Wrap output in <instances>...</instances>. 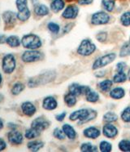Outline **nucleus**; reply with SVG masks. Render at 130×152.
I'll return each mask as SVG.
<instances>
[{
    "label": "nucleus",
    "mask_w": 130,
    "mask_h": 152,
    "mask_svg": "<svg viewBox=\"0 0 130 152\" xmlns=\"http://www.w3.org/2000/svg\"><path fill=\"white\" fill-rule=\"evenodd\" d=\"M111 144L109 142L103 141L100 143V151L103 152H109L111 151Z\"/></svg>",
    "instance_id": "39"
},
{
    "label": "nucleus",
    "mask_w": 130,
    "mask_h": 152,
    "mask_svg": "<svg viewBox=\"0 0 130 152\" xmlns=\"http://www.w3.org/2000/svg\"><path fill=\"white\" fill-rule=\"evenodd\" d=\"M115 59H116V54L115 53H109V54H107V55H104V56L98 58L94 61L92 68H93V69H97L98 68H102L103 66H107L110 62H112Z\"/></svg>",
    "instance_id": "6"
},
{
    "label": "nucleus",
    "mask_w": 130,
    "mask_h": 152,
    "mask_svg": "<svg viewBox=\"0 0 130 152\" xmlns=\"http://www.w3.org/2000/svg\"><path fill=\"white\" fill-rule=\"evenodd\" d=\"M92 2H93V0H79V4L88 5V4H90Z\"/></svg>",
    "instance_id": "46"
},
{
    "label": "nucleus",
    "mask_w": 130,
    "mask_h": 152,
    "mask_svg": "<svg viewBox=\"0 0 130 152\" xmlns=\"http://www.w3.org/2000/svg\"><path fill=\"white\" fill-rule=\"evenodd\" d=\"M64 102L69 107H72V106H75L76 103H77V97H76V95H74V94H72V93H71L66 94L64 96Z\"/></svg>",
    "instance_id": "26"
},
{
    "label": "nucleus",
    "mask_w": 130,
    "mask_h": 152,
    "mask_svg": "<svg viewBox=\"0 0 130 152\" xmlns=\"http://www.w3.org/2000/svg\"><path fill=\"white\" fill-rule=\"evenodd\" d=\"M65 116H66V113L63 112L61 114H58V115L55 116V119H56L57 121H63L64 119Z\"/></svg>",
    "instance_id": "45"
},
{
    "label": "nucleus",
    "mask_w": 130,
    "mask_h": 152,
    "mask_svg": "<svg viewBox=\"0 0 130 152\" xmlns=\"http://www.w3.org/2000/svg\"><path fill=\"white\" fill-rule=\"evenodd\" d=\"M84 137H86L88 138L95 139L100 136V131H99V129H98L97 128L90 127V128H88V129H84Z\"/></svg>",
    "instance_id": "17"
},
{
    "label": "nucleus",
    "mask_w": 130,
    "mask_h": 152,
    "mask_svg": "<svg viewBox=\"0 0 130 152\" xmlns=\"http://www.w3.org/2000/svg\"><path fill=\"white\" fill-rule=\"evenodd\" d=\"M16 67V60L13 54H6L2 60V69L6 75H10L15 71Z\"/></svg>",
    "instance_id": "3"
},
{
    "label": "nucleus",
    "mask_w": 130,
    "mask_h": 152,
    "mask_svg": "<svg viewBox=\"0 0 130 152\" xmlns=\"http://www.w3.org/2000/svg\"><path fill=\"white\" fill-rule=\"evenodd\" d=\"M103 132V134L105 137H109V138H113V137H115L117 135L118 130H117V129L115 126L108 124H106V125L104 126Z\"/></svg>",
    "instance_id": "16"
},
{
    "label": "nucleus",
    "mask_w": 130,
    "mask_h": 152,
    "mask_svg": "<svg viewBox=\"0 0 130 152\" xmlns=\"http://www.w3.org/2000/svg\"><path fill=\"white\" fill-rule=\"evenodd\" d=\"M117 119H118V116H117L115 113L112 112L106 113L103 116L104 121H106V122L108 123L115 122V121H116Z\"/></svg>",
    "instance_id": "32"
},
{
    "label": "nucleus",
    "mask_w": 130,
    "mask_h": 152,
    "mask_svg": "<svg viewBox=\"0 0 130 152\" xmlns=\"http://www.w3.org/2000/svg\"><path fill=\"white\" fill-rule=\"evenodd\" d=\"M30 16H31V13H30V11H29V7H27L25 10L19 11L16 13L17 19L20 20V21H26L30 17Z\"/></svg>",
    "instance_id": "25"
},
{
    "label": "nucleus",
    "mask_w": 130,
    "mask_h": 152,
    "mask_svg": "<svg viewBox=\"0 0 130 152\" xmlns=\"http://www.w3.org/2000/svg\"><path fill=\"white\" fill-rule=\"evenodd\" d=\"M47 28L53 34H58L59 32V30H60L59 26H58V24L55 23V22H50L47 25Z\"/></svg>",
    "instance_id": "38"
},
{
    "label": "nucleus",
    "mask_w": 130,
    "mask_h": 152,
    "mask_svg": "<svg viewBox=\"0 0 130 152\" xmlns=\"http://www.w3.org/2000/svg\"><path fill=\"white\" fill-rule=\"evenodd\" d=\"M50 124H51V123L49 122L47 119L41 116V117L36 118L34 120H32V122L31 123V127L37 129L39 132H42L43 130L48 129Z\"/></svg>",
    "instance_id": "8"
},
{
    "label": "nucleus",
    "mask_w": 130,
    "mask_h": 152,
    "mask_svg": "<svg viewBox=\"0 0 130 152\" xmlns=\"http://www.w3.org/2000/svg\"><path fill=\"white\" fill-rule=\"evenodd\" d=\"M99 99V96L96 92L94 91H90L86 94V100L90 102H96Z\"/></svg>",
    "instance_id": "30"
},
{
    "label": "nucleus",
    "mask_w": 130,
    "mask_h": 152,
    "mask_svg": "<svg viewBox=\"0 0 130 152\" xmlns=\"http://www.w3.org/2000/svg\"><path fill=\"white\" fill-rule=\"evenodd\" d=\"M6 148V142L3 138H0V151H4Z\"/></svg>",
    "instance_id": "44"
},
{
    "label": "nucleus",
    "mask_w": 130,
    "mask_h": 152,
    "mask_svg": "<svg viewBox=\"0 0 130 152\" xmlns=\"http://www.w3.org/2000/svg\"><path fill=\"white\" fill-rule=\"evenodd\" d=\"M129 42H130V39H129Z\"/></svg>",
    "instance_id": "57"
},
{
    "label": "nucleus",
    "mask_w": 130,
    "mask_h": 152,
    "mask_svg": "<svg viewBox=\"0 0 130 152\" xmlns=\"http://www.w3.org/2000/svg\"><path fill=\"white\" fill-rule=\"evenodd\" d=\"M25 84L22 83L21 82H17V83H14L13 84L12 88V89H11V93L12 95L14 96H17V95H19L20 93H21L25 90Z\"/></svg>",
    "instance_id": "23"
},
{
    "label": "nucleus",
    "mask_w": 130,
    "mask_h": 152,
    "mask_svg": "<svg viewBox=\"0 0 130 152\" xmlns=\"http://www.w3.org/2000/svg\"><path fill=\"white\" fill-rule=\"evenodd\" d=\"M72 26H73L72 24H68L67 26H65L64 29V33H68V32H69V31L71 30Z\"/></svg>",
    "instance_id": "48"
},
{
    "label": "nucleus",
    "mask_w": 130,
    "mask_h": 152,
    "mask_svg": "<svg viewBox=\"0 0 130 152\" xmlns=\"http://www.w3.org/2000/svg\"><path fill=\"white\" fill-rule=\"evenodd\" d=\"M27 0H16V7L18 9V12L19 11H22L26 9L28 6H27Z\"/></svg>",
    "instance_id": "40"
},
{
    "label": "nucleus",
    "mask_w": 130,
    "mask_h": 152,
    "mask_svg": "<svg viewBox=\"0 0 130 152\" xmlns=\"http://www.w3.org/2000/svg\"><path fill=\"white\" fill-rule=\"evenodd\" d=\"M106 39H107V33H106V32H100L99 34H98L97 39L98 40L99 42L103 43V42H105Z\"/></svg>",
    "instance_id": "42"
},
{
    "label": "nucleus",
    "mask_w": 130,
    "mask_h": 152,
    "mask_svg": "<svg viewBox=\"0 0 130 152\" xmlns=\"http://www.w3.org/2000/svg\"><path fill=\"white\" fill-rule=\"evenodd\" d=\"M67 1H72V0H67Z\"/></svg>",
    "instance_id": "56"
},
{
    "label": "nucleus",
    "mask_w": 130,
    "mask_h": 152,
    "mask_svg": "<svg viewBox=\"0 0 130 152\" xmlns=\"http://www.w3.org/2000/svg\"><path fill=\"white\" fill-rule=\"evenodd\" d=\"M128 78H129V80L130 81V69L129 70V73H128Z\"/></svg>",
    "instance_id": "54"
},
{
    "label": "nucleus",
    "mask_w": 130,
    "mask_h": 152,
    "mask_svg": "<svg viewBox=\"0 0 130 152\" xmlns=\"http://www.w3.org/2000/svg\"><path fill=\"white\" fill-rule=\"evenodd\" d=\"M21 44L25 48L30 50H35L42 46V40L34 34H28L22 37Z\"/></svg>",
    "instance_id": "2"
},
{
    "label": "nucleus",
    "mask_w": 130,
    "mask_h": 152,
    "mask_svg": "<svg viewBox=\"0 0 130 152\" xmlns=\"http://www.w3.org/2000/svg\"><path fill=\"white\" fill-rule=\"evenodd\" d=\"M34 12L37 16L44 17L49 14V8L44 4H37L34 7Z\"/></svg>",
    "instance_id": "19"
},
{
    "label": "nucleus",
    "mask_w": 130,
    "mask_h": 152,
    "mask_svg": "<svg viewBox=\"0 0 130 152\" xmlns=\"http://www.w3.org/2000/svg\"><path fill=\"white\" fill-rule=\"evenodd\" d=\"M65 6L64 0H53L51 4V8L54 12H58L59 11L64 9Z\"/></svg>",
    "instance_id": "21"
},
{
    "label": "nucleus",
    "mask_w": 130,
    "mask_h": 152,
    "mask_svg": "<svg viewBox=\"0 0 130 152\" xmlns=\"http://www.w3.org/2000/svg\"><path fill=\"white\" fill-rule=\"evenodd\" d=\"M78 7L74 6V5H71V6H68L67 8L64 11V12L62 14V16L65 19H73L76 18L78 14Z\"/></svg>",
    "instance_id": "14"
},
{
    "label": "nucleus",
    "mask_w": 130,
    "mask_h": 152,
    "mask_svg": "<svg viewBox=\"0 0 130 152\" xmlns=\"http://www.w3.org/2000/svg\"><path fill=\"white\" fill-rule=\"evenodd\" d=\"M89 114V110L87 109H81L78 110H76L74 112H72L69 116V119L72 121H74V120H77V119H80L81 121V124H82V122L84 121L86 116L88 115Z\"/></svg>",
    "instance_id": "12"
},
{
    "label": "nucleus",
    "mask_w": 130,
    "mask_h": 152,
    "mask_svg": "<svg viewBox=\"0 0 130 152\" xmlns=\"http://www.w3.org/2000/svg\"><path fill=\"white\" fill-rule=\"evenodd\" d=\"M103 74H105V72L104 71H100V72H98V73H96V77H103V76L104 75Z\"/></svg>",
    "instance_id": "50"
},
{
    "label": "nucleus",
    "mask_w": 130,
    "mask_h": 152,
    "mask_svg": "<svg viewBox=\"0 0 130 152\" xmlns=\"http://www.w3.org/2000/svg\"><path fill=\"white\" fill-rule=\"evenodd\" d=\"M7 127L9 128L11 130H12V129H16V128L18 127L17 124H16L15 123H12V122H10L7 124Z\"/></svg>",
    "instance_id": "47"
},
{
    "label": "nucleus",
    "mask_w": 130,
    "mask_h": 152,
    "mask_svg": "<svg viewBox=\"0 0 130 152\" xmlns=\"http://www.w3.org/2000/svg\"><path fill=\"white\" fill-rule=\"evenodd\" d=\"M57 106H58V103L56 99L51 96H46V98H44L43 102H42V107L47 110H53L56 109Z\"/></svg>",
    "instance_id": "13"
},
{
    "label": "nucleus",
    "mask_w": 130,
    "mask_h": 152,
    "mask_svg": "<svg viewBox=\"0 0 130 152\" xmlns=\"http://www.w3.org/2000/svg\"><path fill=\"white\" fill-rule=\"evenodd\" d=\"M81 151L84 152H93V151H97L98 149L96 146H94L90 143H84L82 144L81 146Z\"/></svg>",
    "instance_id": "31"
},
{
    "label": "nucleus",
    "mask_w": 130,
    "mask_h": 152,
    "mask_svg": "<svg viewBox=\"0 0 130 152\" xmlns=\"http://www.w3.org/2000/svg\"><path fill=\"white\" fill-rule=\"evenodd\" d=\"M127 75L124 71L118 72L113 77V81L115 83H123L124 81H126Z\"/></svg>",
    "instance_id": "29"
},
{
    "label": "nucleus",
    "mask_w": 130,
    "mask_h": 152,
    "mask_svg": "<svg viewBox=\"0 0 130 152\" xmlns=\"http://www.w3.org/2000/svg\"><path fill=\"white\" fill-rule=\"evenodd\" d=\"M4 99V96H3L2 93H0V102H2Z\"/></svg>",
    "instance_id": "52"
},
{
    "label": "nucleus",
    "mask_w": 130,
    "mask_h": 152,
    "mask_svg": "<svg viewBox=\"0 0 130 152\" xmlns=\"http://www.w3.org/2000/svg\"><path fill=\"white\" fill-rule=\"evenodd\" d=\"M90 91V88L88 86H81L78 83H72L69 86V93L74 94L76 96L84 94L86 95Z\"/></svg>",
    "instance_id": "10"
},
{
    "label": "nucleus",
    "mask_w": 130,
    "mask_h": 152,
    "mask_svg": "<svg viewBox=\"0 0 130 152\" xmlns=\"http://www.w3.org/2000/svg\"><path fill=\"white\" fill-rule=\"evenodd\" d=\"M43 146H44V142L41 141H32L28 142L27 144V147L32 151H38Z\"/></svg>",
    "instance_id": "22"
},
{
    "label": "nucleus",
    "mask_w": 130,
    "mask_h": 152,
    "mask_svg": "<svg viewBox=\"0 0 130 152\" xmlns=\"http://www.w3.org/2000/svg\"><path fill=\"white\" fill-rule=\"evenodd\" d=\"M63 130L64 132L65 135L68 137V138L71 139V140H73V139L76 138L77 137V132L75 131V129L72 127L71 125L69 124H64L63 126Z\"/></svg>",
    "instance_id": "20"
},
{
    "label": "nucleus",
    "mask_w": 130,
    "mask_h": 152,
    "mask_svg": "<svg viewBox=\"0 0 130 152\" xmlns=\"http://www.w3.org/2000/svg\"><path fill=\"white\" fill-rule=\"evenodd\" d=\"M125 94V91L122 88H116L110 91V96L114 99H120Z\"/></svg>",
    "instance_id": "24"
},
{
    "label": "nucleus",
    "mask_w": 130,
    "mask_h": 152,
    "mask_svg": "<svg viewBox=\"0 0 130 152\" xmlns=\"http://www.w3.org/2000/svg\"><path fill=\"white\" fill-rule=\"evenodd\" d=\"M113 84V82L110 80H106L101 82L99 84H98V87L100 88V89L103 92H107L110 89V88L112 86Z\"/></svg>",
    "instance_id": "28"
},
{
    "label": "nucleus",
    "mask_w": 130,
    "mask_h": 152,
    "mask_svg": "<svg viewBox=\"0 0 130 152\" xmlns=\"http://www.w3.org/2000/svg\"><path fill=\"white\" fill-rule=\"evenodd\" d=\"M6 43L11 48H18L21 44V39L16 35H10L6 38Z\"/></svg>",
    "instance_id": "18"
},
{
    "label": "nucleus",
    "mask_w": 130,
    "mask_h": 152,
    "mask_svg": "<svg viewBox=\"0 0 130 152\" xmlns=\"http://www.w3.org/2000/svg\"><path fill=\"white\" fill-rule=\"evenodd\" d=\"M3 126H4V124H3V121L0 119V131L3 129Z\"/></svg>",
    "instance_id": "51"
},
{
    "label": "nucleus",
    "mask_w": 130,
    "mask_h": 152,
    "mask_svg": "<svg viewBox=\"0 0 130 152\" xmlns=\"http://www.w3.org/2000/svg\"><path fill=\"white\" fill-rule=\"evenodd\" d=\"M7 140L13 145H21L24 140L22 133L16 129H12L7 133Z\"/></svg>",
    "instance_id": "7"
},
{
    "label": "nucleus",
    "mask_w": 130,
    "mask_h": 152,
    "mask_svg": "<svg viewBox=\"0 0 130 152\" xmlns=\"http://www.w3.org/2000/svg\"><path fill=\"white\" fill-rule=\"evenodd\" d=\"M120 21L123 26H130V12H127L121 16L120 17Z\"/></svg>",
    "instance_id": "34"
},
{
    "label": "nucleus",
    "mask_w": 130,
    "mask_h": 152,
    "mask_svg": "<svg viewBox=\"0 0 130 152\" xmlns=\"http://www.w3.org/2000/svg\"><path fill=\"white\" fill-rule=\"evenodd\" d=\"M40 132L39 131H38L37 129H33V128H30V129H27L25 131V137L27 139H33L38 137L39 135H40Z\"/></svg>",
    "instance_id": "27"
},
{
    "label": "nucleus",
    "mask_w": 130,
    "mask_h": 152,
    "mask_svg": "<svg viewBox=\"0 0 130 152\" xmlns=\"http://www.w3.org/2000/svg\"><path fill=\"white\" fill-rule=\"evenodd\" d=\"M36 1H37V0H32V2H33V3H34V2H36Z\"/></svg>",
    "instance_id": "55"
},
{
    "label": "nucleus",
    "mask_w": 130,
    "mask_h": 152,
    "mask_svg": "<svg viewBox=\"0 0 130 152\" xmlns=\"http://www.w3.org/2000/svg\"><path fill=\"white\" fill-rule=\"evenodd\" d=\"M119 148L123 151H130V142L128 140H122L119 143Z\"/></svg>",
    "instance_id": "37"
},
{
    "label": "nucleus",
    "mask_w": 130,
    "mask_h": 152,
    "mask_svg": "<svg viewBox=\"0 0 130 152\" xmlns=\"http://www.w3.org/2000/svg\"><path fill=\"white\" fill-rule=\"evenodd\" d=\"M121 118L124 122L130 123V107H127L124 110L121 114Z\"/></svg>",
    "instance_id": "41"
},
{
    "label": "nucleus",
    "mask_w": 130,
    "mask_h": 152,
    "mask_svg": "<svg viewBox=\"0 0 130 152\" xmlns=\"http://www.w3.org/2000/svg\"><path fill=\"white\" fill-rule=\"evenodd\" d=\"M2 82H3V76H2L1 73H0V87L2 85Z\"/></svg>",
    "instance_id": "53"
},
{
    "label": "nucleus",
    "mask_w": 130,
    "mask_h": 152,
    "mask_svg": "<svg viewBox=\"0 0 130 152\" xmlns=\"http://www.w3.org/2000/svg\"><path fill=\"white\" fill-rule=\"evenodd\" d=\"M96 50V46L91 42L90 39H84L80 44L78 48L77 53L81 56H90L92 53H94Z\"/></svg>",
    "instance_id": "4"
},
{
    "label": "nucleus",
    "mask_w": 130,
    "mask_h": 152,
    "mask_svg": "<svg viewBox=\"0 0 130 152\" xmlns=\"http://www.w3.org/2000/svg\"><path fill=\"white\" fill-rule=\"evenodd\" d=\"M53 135L55 137V138L58 139V140H64L65 139V133L64 132L63 129H58V128H56V129H54L53 131Z\"/></svg>",
    "instance_id": "35"
},
{
    "label": "nucleus",
    "mask_w": 130,
    "mask_h": 152,
    "mask_svg": "<svg viewBox=\"0 0 130 152\" xmlns=\"http://www.w3.org/2000/svg\"><path fill=\"white\" fill-rule=\"evenodd\" d=\"M3 18L5 24H6L7 26H12L16 23V13L12 11H6L5 12H3Z\"/></svg>",
    "instance_id": "15"
},
{
    "label": "nucleus",
    "mask_w": 130,
    "mask_h": 152,
    "mask_svg": "<svg viewBox=\"0 0 130 152\" xmlns=\"http://www.w3.org/2000/svg\"><path fill=\"white\" fill-rule=\"evenodd\" d=\"M110 20V17L109 15L107 14L104 12H96L94 13L93 16H92V18H91V21H92V24L94 25H104V24L108 23V21Z\"/></svg>",
    "instance_id": "9"
},
{
    "label": "nucleus",
    "mask_w": 130,
    "mask_h": 152,
    "mask_svg": "<svg viewBox=\"0 0 130 152\" xmlns=\"http://www.w3.org/2000/svg\"><path fill=\"white\" fill-rule=\"evenodd\" d=\"M130 55V43H125L124 44L120 52V56L121 57Z\"/></svg>",
    "instance_id": "36"
},
{
    "label": "nucleus",
    "mask_w": 130,
    "mask_h": 152,
    "mask_svg": "<svg viewBox=\"0 0 130 152\" xmlns=\"http://www.w3.org/2000/svg\"><path fill=\"white\" fill-rule=\"evenodd\" d=\"M103 6L107 12H111L115 7V1L114 0H103Z\"/></svg>",
    "instance_id": "33"
},
{
    "label": "nucleus",
    "mask_w": 130,
    "mask_h": 152,
    "mask_svg": "<svg viewBox=\"0 0 130 152\" xmlns=\"http://www.w3.org/2000/svg\"><path fill=\"white\" fill-rule=\"evenodd\" d=\"M126 63L125 62H119L116 65L117 67V71L118 72H121V71H124V69H125L126 67Z\"/></svg>",
    "instance_id": "43"
},
{
    "label": "nucleus",
    "mask_w": 130,
    "mask_h": 152,
    "mask_svg": "<svg viewBox=\"0 0 130 152\" xmlns=\"http://www.w3.org/2000/svg\"><path fill=\"white\" fill-rule=\"evenodd\" d=\"M42 54L39 51L29 49L23 53L22 56H21V59L24 62L31 63L40 61L42 59Z\"/></svg>",
    "instance_id": "5"
},
{
    "label": "nucleus",
    "mask_w": 130,
    "mask_h": 152,
    "mask_svg": "<svg viewBox=\"0 0 130 152\" xmlns=\"http://www.w3.org/2000/svg\"><path fill=\"white\" fill-rule=\"evenodd\" d=\"M55 73L54 71H47L39 75L38 76L31 78L28 82V86L29 88H35L41 84H45L49 82H51L55 79Z\"/></svg>",
    "instance_id": "1"
},
{
    "label": "nucleus",
    "mask_w": 130,
    "mask_h": 152,
    "mask_svg": "<svg viewBox=\"0 0 130 152\" xmlns=\"http://www.w3.org/2000/svg\"><path fill=\"white\" fill-rule=\"evenodd\" d=\"M21 110H22L23 114L26 116L31 117L37 111V108L36 106L30 102H25L21 104L20 106Z\"/></svg>",
    "instance_id": "11"
},
{
    "label": "nucleus",
    "mask_w": 130,
    "mask_h": 152,
    "mask_svg": "<svg viewBox=\"0 0 130 152\" xmlns=\"http://www.w3.org/2000/svg\"><path fill=\"white\" fill-rule=\"evenodd\" d=\"M7 37L4 34H0V44H3V43H6V40Z\"/></svg>",
    "instance_id": "49"
}]
</instances>
